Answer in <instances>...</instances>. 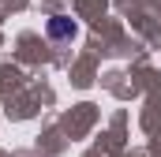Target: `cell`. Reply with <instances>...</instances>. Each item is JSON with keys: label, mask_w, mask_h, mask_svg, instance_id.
Here are the masks:
<instances>
[{"label": "cell", "mask_w": 161, "mask_h": 157, "mask_svg": "<svg viewBox=\"0 0 161 157\" xmlns=\"http://www.w3.org/2000/svg\"><path fill=\"white\" fill-rule=\"evenodd\" d=\"M49 34H53V38H71V34H75V23L64 19V15H56V19H49Z\"/></svg>", "instance_id": "cell-1"}]
</instances>
